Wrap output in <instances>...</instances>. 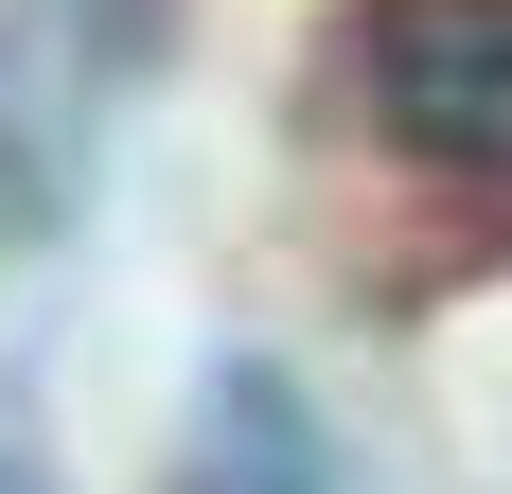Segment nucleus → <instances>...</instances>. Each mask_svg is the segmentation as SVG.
Listing matches in <instances>:
<instances>
[{"label": "nucleus", "mask_w": 512, "mask_h": 494, "mask_svg": "<svg viewBox=\"0 0 512 494\" xmlns=\"http://www.w3.org/2000/svg\"><path fill=\"white\" fill-rule=\"evenodd\" d=\"M354 89L407 177H442L477 230H512V0H371Z\"/></svg>", "instance_id": "obj_1"}, {"label": "nucleus", "mask_w": 512, "mask_h": 494, "mask_svg": "<svg viewBox=\"0 0 512 494\" xmlns=\"http://www.w3.org/2000/svg\"><path fill=\"white\" fill-rule=\"evenodd\" d=\"M195 494H354V477H336V442L301 424L283 371H230V389H212V477Z\"/></svg>", "instance_id": "obj_2"}, {"label": "nucleus", "mask_w": 512, "mask_h": 494, "mask_svg": "<svg viewBox=\"0 0 512 494\" xmlns=\"http://www.w3.org/2000/svg\"><path fill=\"white\" fill-rule=\"evenodd\" d=\"M0 494H36V477H0Z\"/></svg>", "instance_id": "obj_3"}]
</instances>
